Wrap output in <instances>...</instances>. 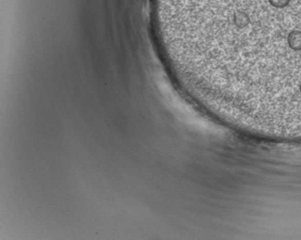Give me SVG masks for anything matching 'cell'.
<instances>
[{"mask_svg":"<svg viewBox=\"0 0 301 240\" xmlns=\"http://www.w3.org/2000/svg\"><path fill=\"white\" fill-rule=\"evenodd\" d=\"M269 4L276 10H284L290 5L291 0H268Z\"/></svg>","mask_w":301,"mask_h":240,"instance_id":"cell-1","label":"cell"}]
</instances>
